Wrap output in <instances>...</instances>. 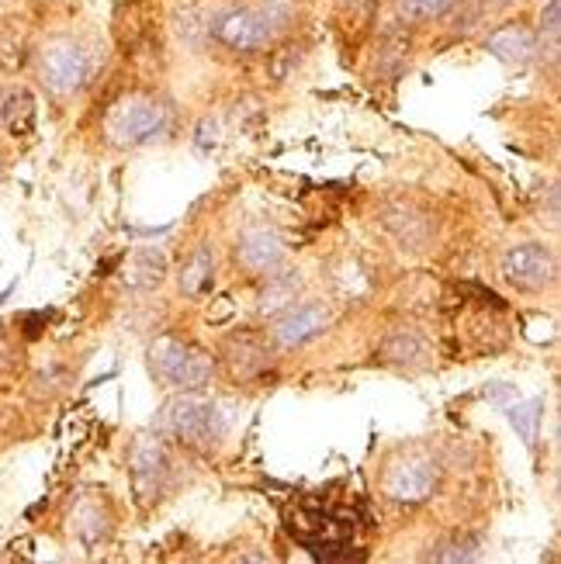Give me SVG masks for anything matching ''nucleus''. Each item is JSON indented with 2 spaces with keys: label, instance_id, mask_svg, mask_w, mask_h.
Wrapping results in <instances>:
<instances>
[{
  "label": "nucleus",
  "instance_id": "nucleus-1",
  "mask_svg": "<svg viewBox=\"0 0 561 564\" xmlns=\"http://www.w3.org/2000/svg\"><path fill=\"white\" fill-rule=\"evenodd\" d=\"M157 433L163 440H177L191 451H212L226 436V412L202 388H191L163 402L157 415Z\"/></svg>",
  "mask_w": 561,
  "mask_h": 564
},
{
  "label": "nucleus",
  "instance_id": "nucleus-2",
  "mask_svg": "<svg viewBox=\"0 0 561 564\" xmlns=\"http://www.w3.org/2000/svg\"><path fill=\"white\" fill-rule=\"evenodd\" d=\"M150 371L177 391L205 388L212 381V357L177 336H160L150 347Z\"/></svg>",
  "mask_w": 561,
  "mask_h": 564
},
{
  "label": "nucleus",
  "instance_id": "nucleus-3",
  "mask_svg": "<svg viewBox=\"0 0 561 564\" xmlns=\"http://www.w3.org/2000/svg\"><path fill=\"white\" fill-rule=\"evenodd\" d=\"M170 126V111L157 97L132 94L126 101H118L108 115V135L121 150H132V145H145L166 132Z\"/></svg>",
  "mask_w": 561,
  "mask_h": 564
},
{
  "label": "nucleus",
  "instance_id": "nucleus-4",
  "mask_svg": "<svg viewBox=\"0 0 561 564\" xmlns=\"http://www.w3.org/2000/svg\"><path fill=\"white\" fill-rule=\"evenodd\" d=\"M205 29L218 45H226L242 56L260 53V48H267L278 35L260 8H223V11L212 14V21L205 24Z\"/></svg>",
  "mask_w": 561,
  "mask_h": 564
},
{
  "label": "nucleus",
  "instance_id": "nucleus-5",
  "mask_svg": "<svg viewBox=\"0 0 561 564\" xmlns=\"http://www.w3.org/2000/svg\"><path fill=\"white\" fill-rule=\"evenodd\" d=\"M436 485H441V468H436V460L427 454H417V451H409L388 464L385 481H381L385 496L399 506L427 502L436 492Z\"/></svg>",
  "mask_w": 561,
  "mask_h": 564
},
{
  "label": "nucleus",
  "instance_id": "nucleus-6",
  "mask_svg": "<svg viewBox=\"0 0 561 564\" xmlns=\"http://www.w3.org/2000/svg\"><path fill=\"white\" fill-rule=\"evenodd\" d=\"M90 77V56L80 42L60 39L39 53V80L48 94L69 97L77 94Z\"/></svg>",
  "mask_w": 561,
  "mask_h": 564
},
{
  "label": "nucleus",
  "instance_id": "nucleus-7",
  "mask_svg": "<svg viewBox=\"0 0 561 564\" xmlns=\"http://www.w3.org/2000/svg\"><path fill=\"white\" fill-rule=\"evenodd\" d=\"M499 274L509 288L538 294L558 281V257L551 247H544V242H520V247L503 253Z\"/></svg>",
  "mask_w": 561,
  "mask_h": 564
},
{
  "label": "nucleus",
  "instance_id": "nucleus-8",
  "mask_svg": "<svg viewBox=\"0 0 561 564\" xmlns=\"http://www.w3.org/2000/svg\"><path fill=\"white\" fill-rule=\"evenodd\" d=\"M129 471H132L136 496L142 499V506H150L153 499L163 496L166 478H170V471H174V460H170L160 433L157 436H150V433L136 436V444L129 451Z\"/></svg>",
  "mask_w": 561,
  "mask_h": 564
},
{
  "label": "nucleus",
  "instance_id": "nucleus-9",
  "mask_svg": "<svg viewBox=\"0 0 561 564\" xmlns=\"http://www.w3.org/2000/svg\"><path fill=\"white\" fill-rule=\"evenodd\" d=\"M284 260V242L271 226H247L236 239V263L250 274H271Z\"/></svg>",
  "mask_w": 561,
  "mask_h": 564
},
{
  "label": "nucleus",
  "instance_id": "nucleus-10",
  "mask_svg": "<svg viewBox=\"0 0 561 564\" xmlns=\"http://www.w3.org/2000/svg\"><path fill=\"white\" fill-rule=\"evenodd\" d=\"M330 326V308L320 305V302H305V305H291L288 312H281L271 326V339L284 350H295L302 343L315 339L320 333H326Z\"/></svg>",
  "mask_w": 561,
  "mask_h": 564
},
{
  "label": "nucleus",
  "instance_id": "nucleus-11",
  "mask_svg": "<svg viewBox=\"0 0 561 564\" xmlns=\"http://www.w3.org/2000/svg\"><path fill=\"white\" fill-rule=\"evenodd\" d=\"M485 48H489L499 63L524 69L541 56V39L538 32L524 29V24H499V29L485 39Z\"/></svg>",
  "mask_w": 561,
  "mask_h": 564
},
{
  "label": "nucleus",
  "instance_id": "nucleus-12",
  "mask_svg": "<svg viewBox=\"0 0 561 564\" xmlns=\"http://www.w3.org/2000/svg\"><path fill=\"white\" fill-rule=\"evenodd\" d=\"M302 288H305V278L299 271H281V267H274L271 274H263V288L257 294V312L263 318H278L281 312H288L299 302Z\"/></svg>",
  "mask_w": 561,
  "mask_h": 564
},
{
  "label": "nucleus",
  "instance_id": "nucleus-13",
  "mask_svg": "<svg viewBox=\"0 0 561 564\" xmlns=\"http://www.w3.org/2000/svg\"><path fill=\"white\" fill-rule=\"evenodd\" d=\"M226 364H229V375L247 381V378H257L260 371H267L271 367V347L260 339V336H233L226 343Z\"/></svg>",
  "mask_w": 561,
  "mask_h": 564
},
{
  "label": "nucleus",
  "instance_id": "nucleus-14",
  "mask_svg": "<svg viewBox=\"0 0 561 564\" xmlns=\"http://www.w3.org/2000/svg\"><path fill=\"white\" fill-rule=\"evenodd\" d=\"M0 126L18 139L32 135V129H35V94L24 90V87L0 90Z\"/></svg>",
  "mask_w": 561,
  "mask_h": 564
},
{
  "label": "nucleus",
  "instance_id": "nucleus-15",
  "mask_svg": "<svg viewBox=\"0 0 561 564\" xmlns=\"http://www.w3.org/2000/svg\"><path fill=\"white\" fill-rule=\"evenodd\" d=\"M427 339L417 329H392L381 343V360L392 367H406V371H417L427 364Z\"/></svg>",
  "mask_w": 561,
  "mask_h": 564
},
{
  "label": "nucleus",
  "instance_id": "nucleus-16",
  "mask_svg": "<svg viewBox=\"0 0 561 564\" xmlns=\"http://www.w3.org/2000/svg\"><path fill=\"white\" fill-rule=\"evenodd\" d=\"M73 530H77L84 547H97L108 541L111 533V512L101 499H84L77 509H73Z\"/></svg>",
  "mask_w": 561,
  "mask_h": 564
},
{
  "label": "nucleus",
  "instance_id": "nucleus-17",
  "mask_svg": "<svg viewBox=\"0 0 561 564\" xmlns=\"http://www.w3.org/2000/svg\"><path fill=\"white\" fill-rule=\"evenodd\" d=\"M381 223L392 229L402 247H409V250H420L430 239V218L417 215L409 205H388L381 212Z\"/></svg>",
  "mask_w": 561,
  "mask_h": 564
},
{
  "label": "nucleus",
  "instance_id": "nucleus-18",
  "mask_svg": "<svg viewBox=\"0 0 561 564\" xmlns=\"http://www.w3.org/2000/svg\"><path fill=\"white\" fill-rule=\"evenodd\" d=\"M166 278V257L157 247H142L132 253V260L126 263V284L136 291H150L160 288Z\"/></svg>",
  "mask_w": 561,
  "mask_h": 564
},
{
  "label": "nucleus",
  "instance_id": "nucleus-19",
  "mask_svg": "<svg viewBox=\"0 0 561 564\" xmlns=\"http://www.w3.org/2000/svg\"><path fill=\"white\" fill-rule=\"evenodd\" d=\"M212 281H215V253H212V247H205V242H202V247L194 250L187 257V263L181 267L177 284H181V291L187 294V299H198V294H205L212 288Z\"/></svg>",
  "mask_w": 561,
  "mask_h": 564
},
{
  "label": "nucleus",
  "instance_id": "nucleus-20",
  "mask_svg": "<svg viewBox=\"0 0 561 564\" xmlns=\"http://www.w3.org/2000/svg\"><path fill=\"white\" fill-rule=\"evenodd\" d=\"M478 554H482L478 536H472V533H451V536H444L441 544H433V551L427 557L441 561V564H468Z\"/></svg>",
  "mask_w": 561,
  "mask_h": 564
},
{
  "label": "nucleus",
  "instance_id": "nucleus-21",
  "mask_svg": "<svg viewBox=\"0 0 561 564\" xmlns=\"http://www.w3.org/2000/svg\"><path fill=\"white\" fill-rule=\"evenodd\" d=\"M506 415H509V423H514V430L520 433V440H524L527 447L538 444V426H541V415H544V402L541 399L509 405Z\"/></svg>",
  "mask_w": 561,
  "mask_h": 564
},
{
  "label": "nucleus",
  "instance_id": "nucleus-22",
  "mask_svg": "<svg viewBox=\"0 0 561 564\" xmlns=\"http://www.w3.org/2000/svg\"><path fill=\"white\" fill-rule=\"evenodd\" d=\"M29 59V39L18 29V24H0V69H21Z\"/></svg>",
  "mask_w": 561,
  "mask_h": 564
},
{
  "label": "nucleus",
  "instance_id": "nucleus-23",
  "mask_svg": "<svg viewBox=\"0 0 561 564\" xmlns=\"http://www.w3.org/2000/svg\"><path fill=\"white\" fill-rule=\"evenodd\" d=\"M461 4V0H399V14L406 21H433V18H444L451 14L454 8Z\"/></svg>",
  "mask_w": 561,
  "mask_h": 564
},
{
  "label": "nucleus",
  "instance_id": "nucleus-24",
  "mask_svg": "<svg viewBox=\"0 0 561 564\" xmlns=\"http://www.w3.org/2000/svg\"><path fill=\"white\" fill-rule=\"evenodd\" d=\"M558 35H561V0H548V4L541 8L538 39H541V53H544V42H548L551 59L558 56Z\"/></svg>",
  "mask_w": 561,
  "mask_h": 564
},
{
  "label": "nucleus",
  "instance_id": "nucleus-25",
  "mask_svg": "<svg viewBox=\"0 0 561 564\" xmlns=\"http://www.w3.org/2000/svg\"><path fill=\"white\" fill-rule=\"evenodd\" d=\"M333 284L347 294V299H360V294H368V288H371V281L364 278V271L354 263V260H344L336 267V274H333Z\"/></svg>",
  "mask_w": 561,
  "mask_h": 564
},
{
  "label": "nucleus",
  "instance_id": "nucleus-26",
  "mask_svg": "<svg viewBox=\"0 0 561 564\" xmlns=\"http://www.w3.org/2000/svg\"><path fill=\"white\" fill-rule=\"evenodd\" d=\"M409 35H402V32H388V39H385V48H381V66L385 69H392V73H399L406 63H409Z\"/></svg>",
  "mask_w": 561,
  "mask_h": 564
},
{
  "label": "nucleus",
  "instance_id": "nucleus-27",
  "mask_svg": "<svg viewBox=\"0 0 561 564\" xmlns=\"http://www.w3.org/2000/svg\"><path fill=\"white\" fill-rule=\"evenodd\" d=\"M299 63H302V53H299V48H281V53H274V63H271L274 80H288V77H291V69H295Z\"/></svg>",
  "mask_w": 561,
  "mask_h": 564
},
{
  "label": "nucleus",
  "instance_id": "nucleus-28",
  "mask_svg": "<svg viewBox=\"0 0 561 564\" xmlns=\"http://www.w3.org/2000/svg\"><path fill=\"white\" fill-rule=\"evenodd\" d=\"M194 145H198L202 153L215 150V145H218V121L215 118H202L198 121V129H194Z\"/></svg>",
  "mask_w": 561,
  "mask_h": 564
},
{
  "label": "nucleus",
  "instance_id": "nucleus-29",
  "mask_svg": "<svg viewBox=\"0 0 561 564\" xmlns=\"http://www.w3.org/2000/svg\"><path fill=\"white\" fill-rule=\"evenodd\" d=\"M493 8H509V4H517V0H489Z\"/></svg>",
  "mask_w": 561,
  "mask_h": 564
},
{
  "label": "nucleus",
  "instance_id": "nucleus-30",
  "mask_svg": "<svg viewBox=\"0 0 561 564\" xmlns=\"http://www.w3.org/2000/svg\"><path fill=\"white\" fill-rule=\"evenodd\" d=\"M8 8H11V0H0V14H4Z\"/></svg>",
  "mask_w": 561,
  "mask_h": 564
},
{
  "label": "nucleus",
  "instance_id": "nucleus-31",
  "mask_svg": "<svg viewBox=\"0 0 561 564\" xmlns=\"http://www.w3.org/2000/svg\"><path fill=\"white\" fill-rule=\"evenodd\" d=\"M0 177H4V174H0Z\"/></svg>",
  "mask_w": 561,
  "mask_h": 564
}]
</instances>
